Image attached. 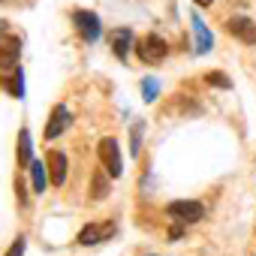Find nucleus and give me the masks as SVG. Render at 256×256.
Returning <instances> with one entry per match:
<instances>
[{"label": "nucleus", "mask_w": 256, "mask_h": 256, "mask_svg": "<svg viewBox=\"0 0 256 256\" xmlns=\"http://www.w3.org/2000/svg\"><path fill=\"white\" fill-rule=\"evenodd\" d=\"M166 214L175 220V223H199L205 217V208L193 199H178V202H169L166 205Z\"/></svg>", "instance_id": "obj_1"}, {"label": "nucleus", "mask_w": 256, "mask_h": 256, "mask_svg": "<svg viewBox=\"0 0 256 256\" xmlns=\"http://www.w3.org/2000/svg\"><path fill=\"white\" fill-rule=\"evenodd\" d=\"M136 52H139V60L142 64H160L166 54H169V48H166V42L157 36V34H148V36H142L139 42H136Z\"/></svg>", "instance_id": "obj_2"}, {"label": "nucleus", "mask_w": 256, "mask_h": 256, "mask_svg": "<svg viewBox=\"0 0 256 256\" xmlns=\"http://www.w3.org/2000/svg\"><path fill=\"white\" fill-rule=\"evenodd\" d=\"M72 24H76V30L82 34L84 42H96V40H100V18H96L94 12L76 10V12H72Z\"/></svg>", "instance_id": "obj_3"}, {"label": "nucleus", "mask_w": 256, "mask_h": 256, "mask_svg": "<svg viewBox=\"0 0 256 256\" xmlns=\"http://www.w3.org/2000/svg\"><path fill=\"white\" fill-rule=\"evenodd\" d=\"M100 160H102V166H106V172L108 175H120L124 172V166H120V151H118V142L112 139V136H106L102 142H100Z\"/></svg>", "instance_id": "obj_4"}, {"label": "nucleus", "mask_w": 256, "mask_h": 256, "mask_svg": "<svg viewBox=\"0 0 256 256\" xmlns=\"http://www.w3.org/2000/svg\"><path fill=\"white\" fill-rule=\"evenodd\" d=\"M114 235V223L108 220V223H88L82 232H78V244H84V247H90V244H100V241H106V238H112Z\"/></svg>", "instance_id": "obj_5"}, {"label": "nucleus", "mask_w": 256, "mask_h": 256, "mask_svg": "<svg viewBox=\"0 0 256 256\" xmlns=\"http://www.w3.org/2000/svg\"><path fill=\"white\" fill-rule=\"evenodd\" d=\"M70 124V108L66 106H54L52 108V118H48V126H46V139H58Z\"/></svg>", "instance_id": "obj_6"}, {"label": "nucleus", "mask_w": 256, "mask_h": 256, "mask_svg": "<svg viewBox=\"0 0 256 256\" xmlns=\"http://www.w3.org/2000/svg\"><path fill=\"white\" fill-rule=\"evenodd\" d=\"M46 166H48V178H52V184L60 187V184L66 181V157H64L60 151H48Z\"/></svg>", "instance_id": "obj_7"}, {"label": "nucleus", "mask_w": 256, "mask_h": 256, "mask_svg": "<svg viewBox=\"0 0 256 256\" xmlns=\"http://www.w3.org/2000/svg\"><path fill=\"white\" fill-rule=\"evenodd\" d=\"M226 28H229V34H232V36H238L241 42H247V46H253V42H256V24H253L250 18H244V16H241V18H229V24H226Z\"/></svg>", "instance_id": "obj_8"}, {"label": "nucleus", "mask_w": 256, "mask_h": 256, "mask_svg": "<svg viewBox=\"0 0 256 256\" xmlns=\"http://www.w3.org/2000/svg\"><path fill=\"white\" fill-rule=\"evenodd\" d=\"M18 52H22V42L16 36L0 42V70H12L18 64Z\"/></svg>", "instance_id": "obj_9"}, {"label": "nucleus", "mask_w": 256, "mask_h": 256, "mask_svg": "<svg viewBox=\"0 0 256 256\" xmlns=\"http://www.w3.org/2000/svg\"><path fill=\"white\" fill-rule=\"evenodd\" d=\"M190 24H193V36H196V52H199V54H205V52L211 48V34H208L205 22H202L196 12L190 16Z\"/></svg>", "instance_id": "obj_10"}, {"label": "nucleus", "mask_w": 256, "mask_h": 256, "mask_svg": "<svg viewBox=\"0 0 256 256\" xmlns=\"http://www.w3.org/2000/svg\"><path fill=\"white\" fill-rule=\"evenodd\" d=\"M130 42H133V34L126 30V28H120V30L112 34V48H114V54L120 60H126V54H130Z\"/></svg>", "instance_id": "obj_11"}, {"label": "nucleus", "mask_w": 256, "mask_h": 256, "mask_svg": "<svg viewBox=\"0 0 256 256\" xmlns=\"http://www.w3.org/2000/svg\"><path fill=\"white\" fill-rule=\"evenodd\" d=\"M46 169H48V166H42V163H30V178H34V190H36V193H42L46 184L52 181Z\"/></svg>", "instance_id": "obj_12"}, {"label": "nucleus", "mask_w": 256, "mask_h": 256, "mask_svg": "<svg viewBox=\"0 0 256 256\" xmlns=\"http://www.w3.org/2000/svg\"><path fill=\"white\" fill-rule=\"evenodd\" d=\"M18 163H22V166H30V163H34V160H30V133H28V130L18 133Z\"/></svg>", "instance_id": "obj_13"}, {"label": "nucleus", "mask_w": 256, "mask_h": 256, "mask_svg": "<svg viewBox=\"0 0 256 256\" xmlns=\"http://www.w3.org/2000/svg\"><path fill=\"white\" fill-rule=\"evenodd\" d=\"M4 84H6V90H10L12 96H24V76H22V70H18V72H12Z\"/></svg>", "instance_id": "obj_14"}, {"label": "nucleus", "mask_w": 256, "mask_h": 256, "mask_svg": "<svg viewBox=\"0 0 256 256\" xmlns=\"http://www.w3.org/2000/svg\"><path fill=\"white\" fill-rule=\"evenodd\" d=\"M205 82H208V84H214V88H223V90H229V88H232V82H229L223 72H208V76H205Z\"/></svg>", "instance_id": "obj_15"}, {"label": "nucleus", "mask_w": 256, "mask_h": 256, "mask_svg": "<svg viewBox=\"0 0 256 256\" xmlns=\"http://www.w3.org/2000/svg\"><path fill=\"white\" fill-rule=\"evenodd\" d=\"M106 193H108V181L96 172L94 175V199H106Z\"/></svg>", "instance_id": "obj_16"}, {"label": "nucleus", "mask_w": 256, "mask_h": 256, "mask_svg": "<svg viewBox=\"0 0 256 256\" xmlns=\"http://www.w3.org/2000/svg\"><path fill=\"white\" fill-rule=\"evenodd\" d=\"M142 90H145V100H148V102L157 100V82H154V78H145V82H142Z\"/></svg>", "instance_id": "obj_17"}, {"label": "nucleus", "mask_w": 256, "mask_h": 256, "mask_svg": "<svg viewBox=\"0 0 256 256\" xmlns=\"http://www.w3.org/2000/svg\"><path fill=\"white\" fill-rule=\"evenodd\" d=\"M24 247H28V241H24V238L18 235V238L12 241V247L6 250V256H22V253H24Z\"/></svg>", "instance_id": "obj_18"}, {"label": "nucleus", "mask_w": 256, "mask_h": 256, "mask_svg": "<svg viewBox=\"0 0 256 256\" xmlns=\"http://www.w3.org/2000/svg\"><path fill=\"white\" fill-rule=\"evenodd\" d=\"M196 4H199V6H211V4H214V0H196Z\"/></svg>", "instance_id": "obj_19"}, {"label": "nucleus", "mask_w": 256, "mask_h": 256, "mask_svg": "<svg viewBox=\"0 0 256 256\" xmlns=\"http://www.w3.org/2000/svg\"><path fill=\"white\" fill-rule=\"evenodd\" d=\"M4 28H6V22H0V30H4Z\"/></svg>", "instance_id": "obj_20"}]
</instances>
